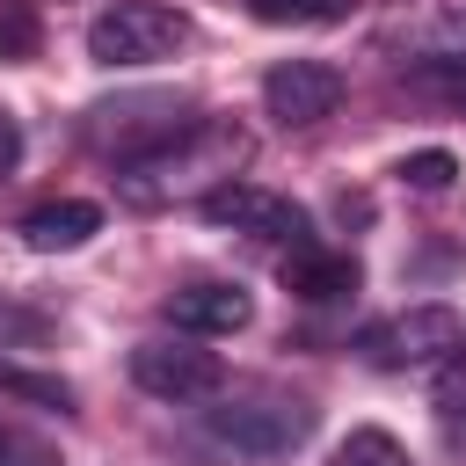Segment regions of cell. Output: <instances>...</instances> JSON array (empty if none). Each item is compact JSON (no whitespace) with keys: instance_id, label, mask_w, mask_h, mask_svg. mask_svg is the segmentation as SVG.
<instances>
[{"instance_id":"cell-18","label":"cell","mask_w":466,"mask_h":466,"mask_svg":"<svg viewBox=\"0 0 466 466\" xmlns=\"http://www.w3.org/2000/svg\"><path fill=\"white\" fill-rule=\"evenodd\" d=\"M36 51V15L29 7H7L0 15V58H29Z\"/></svg>"},{"instance_id":"cell-9","label":"cell","mask_w":466,"mask_h":466,"mask_svg":"<svg viewBox=\"0 0 466 466\" xmlns=\"http://www.w3.org/2000/svg\"><path fill=\"white\" fill-rule=\"evenodd\" d=\"M167 320H175L182 335L218 342V335H240V328L255 320V299H248L240 284H182V291H167Z\"/></svg>"},{"instance_id":"cell-1","label":"cell","mask_w":466,"mask_h":466,"mask_svg":"<svg viewBox=\"0 0 466 466\" xmlns=\"http://www.w3.org/2000/svg\"><path fill=\"white\" fill-rule=\"evenodd\" d=\"M248 160V131L233 116H197L189 131H175L167 146L138 153V160H116V197L131 211H160L175 197H211L218 182H233V167Z\"/></svg>"},{"instance_id":"cell-13","label":"cell","mask_w":466,"mask_h":466,"mask_svg":"<svg viewBox=\"0 0 466 466\" xmlns=\"http://www.w3.org/2000/svg\"><path fill=\"white\" fill-rule=\"evenodd\" d=\"M248 15L277 29H328V22H350L357 0H248Z\"/></svg>"},{"instance_id":"cell-19","label":"cell","mask_w":466,"mask_h":466,"mask_svg":"<svg viewBox=\"0 0 466 466\" xmlns=\"http://www.w3.org/2000/svg\"><path fill=\"white\" fill-rule=\"evenodd\" d=\"M0 466H58V451L22 437V430H0Z\"/></svg>"},{"instance_id":"cell-4","label":"cell","mask_w":466,"mask_h":466,"mask_svg":"<svg viewBox=\"0 0 466 466\" xmlns=\"http://www.w3.org/2000/svg\"><path fill=\"white\" fill-rule=\"evenodd\" d=\"M197 116H182V95L167 87H146V95H116V102H95L80 116V138L95 153H116V160H138L153 146H167L175 131H189Z\"/></svg>"},{"instance_id":"cell-20","label":"cell","mask_w":466,"mask_h":466,"mask_svg":"<svg viewBox=\"0 0 466 466\" xmlns=\"http://www.w3.org/2000/svg\"><path fill=\"white\" fill-rule=\"evenodd\" d=\"M0 335H22V342H36V335H44V313H22V306H0Z\"/></svg>"},{"instance_id":"cell-16","label":"cell","mask_w":466,"mask_h":466,"mask_svg":"<svg viewBox=\"0 0 466 466\" xmlns=\"http://www.w3.org/2000/svg\"><path fill=\"white\" fill-rule=\"evenodd\" d=\"M408 189H422V197H437V189H451V175H459V160L444 153V146H422V153H408L400 167H393Z\"/></svg>"},{"instance_id":"cell-14","label":"cell","mask_w":466,"mask_h":466,"mask_svg":"<svg viewBox=\"0 0 466 466\" xmlns=\"http://www.w3.org/2000/svg\"><path fill=\"white\" fill-rule=\"evenodd\" d=\"M0 393H15V400H36V408H73V386L58 379V371H29V364H15V357H0Z\"/></svg>"},{"instance_id":"cell-3","label":"cell","mask_w":466,"mask_h":466,"mask_svg":"<svg viewBox=\"0 0 466 466\" xmlns=\"http://www.w3.org/2000/svg\"><path fill=\"white\" fill-rule=\"evenodd\" d=\"M197 437H204L211 451H233V459H291V451L313 437V408H306V400H277V393H262V400H226V408H211V415L197 422Z\"/></svg>"},{"instance_id":"cell-2","label":"cell","mask_w":466,"mask_h":466,"mask_svg":"<svg viewBox=\"0 0 466 466\" xmlns=\"http://www.w3.org/2000/svg\"><path fill=\"white\" fill-rule=\"evenodd\" d=\"M189 44V15L167 7V0H116L87 22V58L95 66H116V73H138V66H160Z\"/></svg>"},{"instance_id":"cell-6","label":"cell","mask_w":466,"mask_h":466,"mask_svg":"<svg viewBox=\"0 0 466 466\" xmlns=\"http://www.w3.org/2000/svg\"><path fill=\"white\" fill-rule=\"evenodd\" d=\"M459 335H466V320L451 306H408L364 335V357L379 371H430V364L459 357Z\"/></svg>"},{"instance_id":"cell-23","label":"cell","mask_w":466,"mask_h":466,"mask_svg":"<svg viewBox=\"0 0 466 466\" xmlns=\"http://www.w3.org/2000/svg\"><path fill=\"white\" fill-rule=\"evenodd\" d=\"M459 364H466V335H459Z\"/></svg>"},{"instance_id":"cell-12","label":"cell","mask_w":466,"mask_h":466,"mask_svg":"<svg viewBox=\"0 0 466 466\" xmlns=\"http://www.w3.org/2000/svg\"><path fill=\"white\" fill-rule=\"evenodd\" d=\"M400 87L415 102H437V109H466V51H430L400 73Z\"/></svg>"},{"instance_id":"cell-17","label":"cell","mask_w":466,"mask_h":466,"mask_svg":"<svg viewBox=\"0 0 466 466\" xmlns=\"http://www.w3.org/2000/svg\"><path fill=\"white\" fill-rule=\"evenodd\" d=\"M437 430L451 451H466V364H451V379L437 386Z\"/></svg>"},{"instance_id":"cell-7","label":"cell","mask_w":466,"mask_h":466,"mask_svg":"<svg viewBox=\"0 0 466 466\" xmlns=\"http://www.w3.org/2000/svg\"><path fill=\"white\" fill-rule=\"evenodd\" d=\"M197 211H204L211 226L248 233V240H277V248H306V240H313V218H306L291 197L262 189V182H218V189H211Z\"/></svg>"},{"instance_id":"cell-11","label":"cell","mask_w":466,"mask_h":466,"mask_svg":"<svg viewBox=\"0 0 466 466\" xmlns=\"http://www.w3.org/2000/svg\"><path fill=\"white\" fill-rule=\"evenodd\" d=\"M284 284L299 291V299H313V306H328V299H350L357 284H364V269H357V255H335V248H291L284 255Z\"/></svg>"},{"instance_id":"cell-8","label":"cell","mask_w":466,"mask_h":466,"mask_svg":"<svg viewBox=\"0 0 466 466\" xmlns=\"http://www.w3.org/2000/svg\"><path fill=\"white\" fill-rule=\"evenodd\" d=\"M262 109L284 131H306V124H320V116L342 109V73L328 58H284V66L262 73Z\"/></svg>"},{"instance_id":"cell-21","label":"cell","mask_w":466,"mask_h":466,"mask_svg":"<svg viewBox=\"0 0 466 466\" xmlns=\"http://www.w3.org/2000/svg\"><path fill=\"white\" fill-rule=\"evenodd\" d=\"M7 167H15V124L0 116V175H7Z\"/></svg>"},{"instance_id":"cell-22","label":"cell","mask_w":466,"mask_h":466,"mask_svg":"<svg viewBox=\"0 0 466 466\" xmlns=\"http://www.w3.org/2000/svg\"><path fill=\"white\" fill-rule=\"evenodd\" d=\"M444 36H451V44H459V51H466V7H459V15H451V22H444Z\"/></svg>"},{"instance_id":"cell-15","label":"cell","mask_w":466,"mask_h":466,"mask_svg":"<svg viewBox=\"0 0 466 466\" xmlns=\"http://www.w3.org/2000/svg\"><path fill=\"white\" fill-rule=\"evenodd\" d=\"M328 466H415V459H408V444L386 437V430H350Z\"/></svg>"},{"instance_id":"cell-10","label":"cell","mask_w":466,"mask_h":466,"mask_svg":"<svg viewBox=\"0 0 466 466\" xmlns=\"http://www.w3.org/2000/svg\"><path fill=\"white\" fill-rule=\"evenodd\" d=\"M102 233V211L87 204V197H51V204H36L29 218H22V240L36 248V255H66V248H87Z\"/></svg>"},{"instance_id":"cell-5","label":"cell","mask_w":466,"mask_h":466,"mask_svg":"<svg viewBox=\"0 0 466 466\" xmlns=\"http://www.w3.org/2000/svg\"><path fill=\"white\" fill-rule=\"evenodd\" d=\"M131 379H138V393H153L167 408H189V400H211L226 386V364L204 350V335L175 328V335H153V342L131 350Z\"/></svg>"}]
</instances>
